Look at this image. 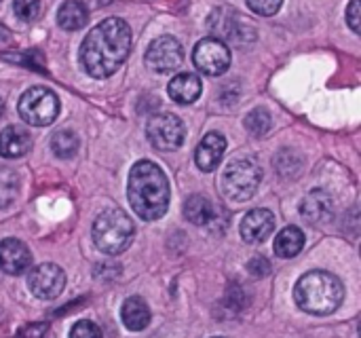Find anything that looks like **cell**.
I'll list each match as a JSON object with an SVG mask.
<instances>
[{"label":"cell","mask_w":361,"mask_h":338,"mask_svg":"<svg viewBox=\"0 0 361 338\" xmlns=\"http://www.w3.org/2000/svg\"><path fill=\"white\" fill-rule=\"evenodd\" d=\"M201 89H203L201 78H199L197 74H192V72L176 74V76L169 80V87H167L169 97H171L176 104H182V106L197 102L199 95H201Z\"/></svg>","instance_id":"cell-16"},{"label":"cell","mask_w":361,"mask_h":338,"mask_svg":"<svg viewBox=\"0 0 361 338\" xmlns=\"http://www.w3.org/2000/svg\"><path fill=\"white\" fill-rule=\"evenodd\" d=\"M91 233H93V241L99 252H104L108 256H118L131 246L135 227L125 212L106 210L95 218Z\"/></svg>","instance_id":"cell-4"},{"label":"cell","mask_w":361,"mask_h":338,"mask_svg":"<svg viewBox=\"0 0 361 338\" xmlns=\"http://www.w3.org/2000/svg\"><path fill=\"white\" fill-rule=\"evenodd\" d=\"M283 0H247V6L256 13V15H262V17H271L275 15L279 8H281Z\"/></svg>","instance_id":"cell-26"},{"label":"cell","mask_w":361,"mask_h":338,"mask_svg":"<svg viewBox=\"0 0 361 338\" xmlns=\"http://www.w3.org/2000/svg\"><path fill=\"white\" fill-rule=\"evenodd\" d=\"M245 127L252 135L260 138L271 129V114L264 108H256L245 116Z\"/></svg>","instance_id":"cell-23"},{"label":"cell","mask_w":361,"mask_h":338,"mask_svg":"<svg viewBox=\"0 0 361 338\" xmlns=\"http://www.w3.org/2000/svg\"><path fill=\"white\" fill-rule=\"evenodd\" d=\"M226 152V140L222 133L218 131H209L197 146L195 152V163L201 171H214L220 163L222 157Z\"/></svg>","instance_id":"cell-13"},{"label":"cell","mask_w":361,"mask_h":338,"mask_svg":"<svg viewBox=\"0 0 361 338\" xmlns=\"http://www.w3.org/2000/svg\"><path fill=\"white\" fill-rule=\"evenodd\" d=\"M275 231V216L269 210H252L241 222V237L245 243H262Z\"/></svg>","instance_id":"cell-12"},{"label":"cell","mask_w":361,"mask_h":338,"mask_svg":"<svg viewBox=\"0 0 361 338\" xmlns=\"http://www.w3.org/2000/svg\"><path fill=\"white\" fill-rule=\"evenodd\" d=\"M59 114V99L47 87H30L19 97V116L34 127L51 125Z\"/></svg>","instance_id":"cell-6"},{"label":"cell","mask_w":361,"mask_h":338,"mask_svg":"<svg viewBox=\"0 0 361 338\" xmlns=\"http://www.w3.org/2000/svg\"><path fill=\"white\" fill-rule=\"evenodd\" d=\"M87 21H89V8L85 6L82 0H68L57 11V23L68 32L80 30Z\"/></svg>","instance_id":"cell-18"},{"label":"cell","mask_w":361,"mask_h":338,"mask_svg":"<svg viewBox=\"0 0 361 338\" xmlns=\"http://www.w3.org/2000/svg\"><path fill=\"white\" fill-rule=\"evenodd\" d=\"M32 148V135L27 129L19 125H8L0 131V157L4 159H19L27 155Z\"/></svg>","instance_id":"cell-15"},{"label":"cell","mask_w":361,"mask_h":338,"mask_svg":"<svg viewBox=\"0 0 361 338\" xmlns=\"http://www.w3.org/2000/svg\"><path fill=\"white\" fill-rule=\"evenodd\" d=\"M192 64L207 76H220L231 66V49L220 38H203L192 51Z\"/></svg>","instance_id":"cell-8"},{"label":"cell","mask_w":361,"mask_h":338,"mask_svg":"<svg viewBox=\"0 0 361 338\" xmlns=\"http://www.w3.org/2000/svg\"><path fill=\"white\" fill-rule=\"evenodd\" d=\"M184 61V49L178 38L173 36H159L150 42L146 51V66L152 72L167 74L182 66Z\"/></svg>","instance_id":"cell-9"},{"label":"cell","mask_w":361,"mask_h":338,"mask_svg":"<svg viewBox=\"0 0 361 338\" xmlns=\"http://www.w3.org/2000/svg\"><path fill=\"white\" fill-rule=\"evenodd\" d=\"M6 42H11V32L0 23V44H6Z\"/></svg>","instance_id":"cell-30"},{"label":"cell","mask_w":361,"mask_h":338,"mask_svg":"<svg viewBox=\"0 0 361 338\" xmlns=\"http://www.w3.org/2000/svg\"><path fill=\"white\" fill-rule=\"evenodd\" d=\"M296 305L311 315H330L345 301L343 282L328 271H311L302 275L294 288Z\"/></svg>","instance_id":"cell-3"},{"label":"cell","mask_w":361,"mask_h":338,"mask_svg":"<svg viewBox=\"0 0 361 338\" xmlns=\"http://www.w3.org/2000/svg\"><path fill=\"white\" fill-rule=\"evenodd\" d=\"M15 15L23 21H34L40 15V0H13Z\"/></svg>","instance_id":"cell-24"},{"label":"cell","mask_w":361,"mask_h":338,"mask_svg":"<svg viewBox=\"0 0 361 338\" xmlns=\"http://www.w3.org/2000/svg\"><path fill=\"white\" fill-rule=\"evenodd\" d=\"M32 265V254L19 239L0 241V271L6 275H21Z\"/></svg>","instance_id":"cell-11"},{"label":"cell","mask_w":361,"mask_h":338,"mask_svg":"<svg viewBox=\"0 0 361 338\" xmlns=\"http://www.w3.org/2000/svg\"><path fill=\"white\" fill-rule=\"evenodd\" d=\"M19 174L13 169H0V210H6L19 195Z\"/></svg>","instance_id":"cell-21"},{"label":"cell","mask_w":361,"mask_h":338,"mask_svg":"<svg viewBox=\"0 0 361 338\" xmlns=\"http://www.w3.org/2000/svg\"><path fill=\"white\" fill-rule=\"evenodd\" d=\"M262 182V167L254 159H235L226 165L222 176V188L233 201H247L256 195Z\"/></svg>","instance_id":"cell-5"},{"label":"cell","mask_w":361,"mask_h":338,"mask_svg":"<svg viewBox=\"0 0 361 338\" xmlns=\"http://www.w3.org/2000/svg\"><path fill=\"white\" fill-rule=\"evenodd\" d=\"M2 112H4V102H2V97H0V116H2Z\"/></svg>","instance_id":"cell-31"},{"label":"cell","mask_w":361,"mask_h":338,"mask_svg":"<svg viewBox=\"0 0 361 338\" xmlns=\"http://www.w3.org/2000/svg\"><path fill=\"white\" fill-rule=\"evenodd\" d=\"M146 135H148V142L157 150L171 152V150H178L182 146L184 135H186V127H184L180 116H176L171 112H159L148 121Z\"/></svg>","instance_id":"cell-7"},{"label":"cell","mask_w":361,"mask_h":338,"mask_svg":"<svg viewBox=\"0 0 361 338\" xmlns=\"http://www.w3.org/2000/svg\"><path fill=\"white\" fill-rule=\"evenodd\" d=\"M247 271L254 275V277H267L271 273V265L267 258H252L250 265H247Z\"/></svg>","instance_id":"cell-28"},{"label":"cell","mask_w":361,"mask_h":338,"mask_svg":"<svg viewBox=\"0 0 361 338\" xmlns=\"http://www.w3.org/2000/svg\"><path fill=\"white\" fill-rule=\"evenodd\" d=\"M184 218L197 227H207L216 218V210L209 199L201 195H192L184 201Z\"/></svg>","instance_id":"cell-19"},{"label":"cell","mask_w":361,"mask_h":338,"mask_svg":"<svg viewBox=\"0 0 361 338\" xmlns=\"http://www.w3.org/2000/svg\"><path fill=\"white\" fill-rule=\"evenodd\" d=\"M51 148L59 159H72L78 150V138H76V133H72L68 129L57 131L51 138Z\"/></svg>","instance_id":"cell-22"},{"label":"cell","mask_w":361,"mask_h":338,"mask_svg":"<svg viewBox=\"0 0 361 338\" xmlns=\"http://www.w3.org/2000/svg\"><path fill=\"white\" fill-rule=\"evenodd\" d=\"M305 248V233L298 227H286L275 239V254L279 258H294Z\"/></svg>","instance_id":"cell-20"},{"label":"cell","mask_w":361,"mask_h":338,"mask_svg":"<svg viewBox=\"0 0 361 338\" xmlns=\"http://www.w3.org/2000/svg\"><path fill=\"white\" fill-rule=\"evenodd\" d=\"M70 338H104L102 330L97 324L89 322V320H80L74 324V328L70 330Z\"/></svg>","instance_id":"cell-25"},{"label":"cell","mask_w":361,"mask_h":338,"mask_svg":"<svg viewBox=\"0 0 361 338\" xmlns=\"http://www.w3.org/2000/svg\"><path fill=\"white\" fill-rule=\"evenodd\" d=\"M131 51V28L121 17L99 21L80 44V64L93 78L112 76Z\"/></svg>","instance_id":"cell-1"},{"label":"cell","mask_w":361,"mask_h":338,"mask_svg":"<svg viewBox=\"0 0 361 338\" xmlns=\"http://www.w3.org/2000/svg\"><path fill=\"white\" fill-rule=\"evenodd\" d=\"M216 338H220V337H216Z\"/></svg>","instance_id":"cell-32"},{"label":"cell","mask_w":361,"mask_h":338,"mask_svg":"<svg viewBox=\"0 0 361 338\" xmlns=\"http://www.w3.org/2000/svg\"><path fill=\"white\" fill-rule=\"evenodd\" d=\"M121 318L125 328H129L131 332H142L150 324V309L140 296H131L123 303Z\"/></svg>","instance_id":"cell-17"},{"label":"cell","mask_w":361,"mask_h":338,"mask_svg":"<svg viewBox=\"0 0 361 338\" xmlns=\"http://www.w3.org/2000/svg\"><path fill=\"white\" fill-rule=\"evenodd\" d=\"M347 21L351 25V30L355 34H360L361 30V0H351L349 8H347Z\"/></svg>","instance_id":"cell-27"},{"label":"cell","mask_w":361,"mask_h":338,"mask_svg":"<svg viewBox=\"0 0 361 338\" xmlns=\"http://www.w3.org/2000/svg\"><path fill=\"white\" fill-rule=\"evenodd\" d=\"M127 197L142 220H159L169 205V182L152 161H137L129 171Z\"/></svg>","instance_id":"cell-2"},{"label":"cell","mask_w":361,"mask_h":338,"mask_svg":"<svg viewBox=\"0 0 361 338\" xmlns=\"http://www.w3.org/2000/svg\"><path fill=\"white\" fill-rule=\"evenodd\" d=\"M47 332V324H30L19 330V338H42Z\"/></svg>","instance_id":"cell-29"},{"label":"cell","mask_w":361,"mask_h":338,"mask_svg":"<svg viewBox=\"0 0 361 338\" xmlns=\"http://www.w3.org/2000/svg\"><path fill=\"white\" fill-rule=\"evenodd\" d=\"M300 214L307 222L311 224H322V222H328L332 216H334V203H332V197L326 193V191H311L302 203H300Z\"/></svg>","instance_id":"cell-14"},{"label":"cell","mask_w":361,"mask_h":338,"mask_svg":"<svg viewBox=\"0 0 361 338\" xmlns=\"http://www.w3.org/2000/svg\"><path fill=\"white\" fill-rule=\"evenodd\" d=\"M27 288H30V292L36 298H40V301H53L66 288V273L57 265H53V262L38 265L27 275Z\"/></svg>","instance_id":"cell-10"},{"label":"cell","mask_w":361,"mask_h":338,"mask_svg":"<svg viewBox=\"0 0 361 338\" xmlns=\"http://www.w3.org/2000/svg\"><path fill=\"white\" fill-rule=\"evenodd\" d=\"M0 2H2V0H0Z\"/></svg>","instance_id":"cell-33"}]
</instances>
